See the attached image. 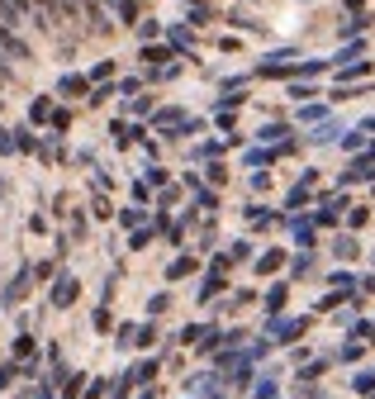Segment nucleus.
Returning <instances> with one entry per match:
<instances>
[{"label": "nucleus", "instance_id": "f257e3e1", "mask_svg": "<svg viewBox=\"0 0 375 399\" xmlns=\"http://www.w3.org/2000/svg\"><path fill=\"white\" fill-rule=\"evenodd\" d=\"M0 52H5V57H19V62H29V57H33V48L10 29V24H0Z\"/></svg>", "mask_w": 375, "mask_h": 399}, {"label": "nucleus", "instance_id": "f03ea898", "mask_svg": "<svg viewBox=\"0 0 375 399\" xmlns=\"http://www.w3.org/2000/svg\"><path fill=\"white\" fill-rule=\"evenodd\" d=\"M77 295H81L77 281H62V286L52 290V304H57V309H67V304H77Z\"/></svg>", "mask_w": 375, "mask_h": 399}, {"label": "nucleus", "instance_id": "7ed1b4c3", "mask_svg": "<svg viewBox=\"0 0 375 399\" xmlns=\"http://www.w3.org/2000/svg\"><path fill=\"white\" fill-rule=\"evenodd\" d=\"M5 10L15 19H38V5H33V0H5Z\"/></svg>", "mask_w": 375, "mask_h": 399}, {"label": "nucleus", "instance_id": "20e7f679", "mask_svg": "<svg viewBox=\"0 0 375 399\" xmlns=\"http://www.w3.org/2000/svg\"><path fill=\"white\" fill-rule=\"evenodd\" d=\"M24 290H29V271H19L15 281H10V290H5V300L15 304V300H24Z\"/></svg>", "mask_w": 375, "mask_h": 399}, {"label": "nucleus", "instance_id": "39448f33", "mask_svg": "<svg viewBox=\"0 0 375 399\" xmlns=\"http://www.w3.org/2000/svg\"><path fill=\"white\" fill-rule=\"evenodd\" d=\"M33 119H38V124H43V119H52V100H33Z\"/></svg>", "mask_w": 375, "mask_h": 399}, {"label": "nucleus", "instance_id": "423d86ee", "mask_svg": "<svg viewBox=\"0 0 375 399\" xmlns=\"http://www.w3.org/2000/svg\"><path fill=\"white\" fill-rule=\"evenodd\" d=\"M86 91V81L81 77H62V96H81Z\"/></svg>", "mask_w": 375, "mask_h": 399}, {"label": "nucleus", "instance_id": "0eeeda50", "mask_svg": "<svg viewBox=\"0 0 375 399\" xmlns=\"http://www.w3.org/2000/svg\"><path fill=\"white\" fill-rule=\"evenodd\" d=\"M81 385H86V381H81V376H72V381H67V390H62V395H67V399H77V395H81Z\"/></svg>", "mask_w": 375, "mask_h": 399}, {"label": "nucleus", "instance_id": "6e6552de", "mask_svg": "<svg viewBox=\"0 0 375 399\" xmlns=\"http://www.w3.org/2000/svg\"><path fill=\"white\" fill-rule=\"evenodd\" d=\"M19 147V138H10V133H0V152H15Z\"/></svg>", "mask_w": 375, "mask_h": 399}, {"label": "nucleus", "instance_id": "1a4fd4ad", "mask_svg": "<svg viewBox=\"0 0 375 399\" xmlns=\"http://www.w3.org/2000/svg\"><path fill=\"white\" fill-rule=\"evenodd\" d=\"M5 86H10V67H0V91H5Z\"/></svg>", "mask_w": 375, "mask_h": 399}]
</instances>
